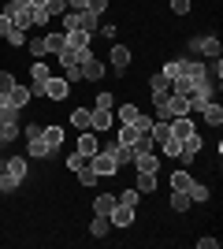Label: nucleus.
<instances>
[{
    "mask_svg": "<svg viewBox=\"0 0 223 249\" xmlns=\"http://www.w3.org/2000/svg\"><path fill=\"white\" fill-rule=\"evenodd\" d=\"M19 108H4L0 112V145H11L15 138H19Z\"/></svg>",
    "mask_w": 223,
    "mask_h": 249,
    "instance_id": "1",
    "label": "nucleus"
},
{
    "mask_svg": "<svg viewBox=\"0 0 223 249\" xmlns=\"http://www.w3.org/2000/svg\"><path fill=\"white\" fill-rule=\"evenodd\" d=\"M89 167H93V171H97V178H112V175H116V171H119L116 156L108 153L104 145H101V149H97L93 156H89Z\"/></svg>",
    "mask_w": 223,
    "mask_h": 249,
    "instance_id": "2",
    "label": "nucleus"
},
{
    "mask_svg": "<svg viewBox=\"0 0 223 249\" xmlns=\"http://www.w3.org/2000/svg\"><path fill=\"white\" fill-rule=\"evenodd\" d=\"M52 78V71H49V63L45 60H34L30 63V89H34V97H41V89H45V82Z\"/></svg>",
    "mask_w": 223,
    "mask_h": 249,
    "instance_id": "3",
    "label": "nucleus"
},
{
    "mask_svg": "<svg viewBox=\"0 0 223 249\" xmlns=\"http://www.w3.org/2000/svg\"><path fill=\"white\" fill-rule=\"evenodd\" d=\"M190 49L197 52V56H205V60H216V56L223 52V45H220V37H193Z\"/></svg>",
    "mask_w": 223,
    "mask_h": 249,
    "instance_id": "4",
    "label": "nucleus"
},
{
    "mask_svg": "<svg viewBox=\"0 0 223 249\" xmlns=\"http://www.w3.org/2000/svg\"><path fill=\"white\" fill-rule=\"evenodd\" d=\"M112 126H116L112 108H93V115H89V130H93V134H101V130H112Z\"/></svg>",
    "mask_w": 223,
    "mask_h": 249,
    "instance_id": "5",
    "label": "nucleus"
},
{
    "mask_svg": "<svg viewBox=\"0 0 223 249\" xmlns=\"http://www.w3.org/2000/svg\"><path fill=\"white\" fill-rule=\"evenodd\" d=\"M149 89H153V101H156V104L168 101V97H171V78L164 71H156L153 78H149Z\"/></svg>",
    "mask_w": 223,
    "mask_h": 249,
    "instance_id": "6",
    "label": "nucleus"
},
{
    "mask_svg": "<svg viewBox=\"0 0 223 249\" xmlns=\"http://www.w3.org/2000/svg\"><path fill=\"white\" fill-rule=\"evenodd\" d=\"M0 171L22 182V178H26V156H4V160H0Z\"/></svg>",
    "mask_w": 223,
    "mask_h": 249,
    "instance_id": "7",
    "label": "nucleus"
},
{
    "mask_svg": "<svg viewBox=\"0 0 223 249\" xmlns=\"http://www.w3.org/2000/svg\"><path fill=\"white\" fill-rule=\"evenodd\" d=\"M108 60H112V71H116V74H127V67H130V49H127V45H112Z\"/></svg>",
    "mask_w": 223,
    "mask_h": 249,
    "instance_id": "8",
    "label": "nucleus"
},
{
    "mask_svg": "<svg viewBox=\"0 0 223 249\" xmlns=\"http://www.w3.org/2000/svg\"><path fill=\"white\" fill-rule=\"evenodd\" d=\"M71 93V86H67V78H49V82H45V89H41V97H49V101H64V97Z\"/></svg>",
    "mask_w": 223,
    "mask_h": 249,
    "instance_id": "9",
    "label": "nucleus"
},
{
    "mask_svg": "<svg viewBox=\"0 0 223 249\" xmlns=\"http://www.w3.org/2000/svg\"><path fill=\"white\" fill-rule=\"evenodd\" d=\"M30 101H34V89H30V86H19V82H15V86L8 89V104H11V108H19V112H22Z\"/></svg>",
    "mask_w": 223,
    "mask_h": 249,
    "instance_id": "10",
    "label": "nucleus"
},
{
    "mask_svg": "<svg viewBox=\"0 0 223 249\" xmlns=\"http://www.w3.org/2000/svg\"><path fill=\"white\" fill-rule=\"evenodd\" d=\"M56 56H60V63H64V67H71V63H86L93 52H89V49H71V45H64Z\"/></svg>",
    "mask_w": 223,
    "mask_h": 249,
    "instance_id": "11",
    "label": "nucleus"
},
{
    "mask_svg": "<svg viewBox=\"0 0 223 249\" xmlns=\"http://www.w3.org/2000/svg\"><path fill=\"white\" fill-rule=\"evenodd\" d=\"M108 219H112V227H130V223H134V208L116 201V208L108 212Z\"/></svg>",
    "mask_w": 223,
    "mask_h": 249,
    "instance_id": "12",
    "label": "nucleus"
},
{
    "mask_svg": "<svg viewBox=\"0 0 223 249\" xmlns=\"http://www.w3.org/2000/svg\"><path fill=\"white\" fill-rule=\"evenodd\" d=\"M64 138H67V134H64V126H56V123H49V126L41 130V142L52 149V153H56V149H64Z\"/></svg>",
    "mask_w": 223,
    "mask_h": 249,
    "instance_id": "13",
    "label": "nucleus"
},
{
    "mask_svg": "<svg viewBox=\"0 0 223 249\" xmlns=\"http://www.w3.org/2000/svg\"><path fill=\"white\" fill-rule=\"evenodd\" d=\"M193 130H197V126H193V119H186V115H175V119H171V138L186 142V138H190Z\"/></svg>",
    "mask_w": 223,
    "mask_h": 249,
    "instance_id": "14",
    "label": "nucleus"
},
{
    "mask_svg": "<svg viewBox=\"0 0 223 249\" xmlns=\"http://www.w3.org/2000/svg\"><path fill=\"white\" fill-rule=\"evenodd\" d=\"M104 74H108V67H104L101 60H97V56H89V60L82 63V78H89V82H101Z\"/></svg>",
    "mask_w": 223,
    "mask_h": 249,
    "instance_id": "15",
    "label": "nucleus"
},
{
    "mask_svg": "<svg viewBox=\"0 0 223 249\" xmlns=\"http://www.w3.org/2000/svg\"><path fill=\"white\" fill-rule=\"evenodd\" d=\"M74 149H78L82 156H93L97 149H101V142H97L93 130H82V134H78V142H74Z\"/></svg>",
    "mask_w": 223,
    "mask_h": 249,
    "instance_id": "16",
    "label": "nucleus"
},
{
    "mask_svg": "<svg viewBox=\"0 0 223 249\" xmlns=\"http://www.w3.org/2000/svg\"><path fill=\"white\" fill-rule=\"evenodd\" d=\"M179 78H190V82L197 86L205 78V63L201 60H182V74H179Z\"/></svg>",
    "mask_w": 223,
    "mask_h": 249,
    "instance_id": "17",
    "label": "nucleus"
},
{
    "mask_svg": "<svg viewBox=\"0 0 223 249\" xmlns=\"http://www.w3.org/2000/svg\"><path fill=\"white\" fill-rule=\"evenodd\" d=\"M138 126H134V123H119V130H116V142H119V145H138Z\"/></svg>",
    "mask_w": 223,
    "mask_h": 249,
    "instance_id": "18",
    "label": "nucleus"
},
{
    "mask_svg": "<svg viewBox=\"0 0 223 249\" xmlns=\"http://www.w3.org/2000/svg\"><path fill=\"white\" fill-rule=\"evenodd\" d=\"M164 104H168L171 119H175V115H190V101H186V97H182V93H171V97H168V101H164Z\"/></svg>",
    "mask_w": 223,
    "mask_h": 249,
    "instance_id": "19",
    "label": "nucleus"
},
{
    "mask_svg": "<svg viewBox=\"0 0 223 249\" xmlns=\"http://www.w3.org/2000/svg\"><path fill=\"white\" fill-rule=\"evenodd\" d=\"M134 190H138V194H156V171H138Z\"/></svg>",
    "mask_w": 223,
    "mask_h": 249,
    "instance_id": "20",
    "label": "nucleus"
},
{
    "mask_svg": "<svg viewBox=\"0 0 223 249\" xmlns=\"http://www.w3.org/2000/svg\"><path fill=\"white\" fill-rule=\"evenodd\" d=\"M108 231H112V219L97 212V216H93V223H89V234H93V238H108Z\"/></svg>",
    "mask_w": 223,
    "mask_h": 249,
    "instance_id": "21",
    "label": "nucleus"
},
{
    "mask_svg": "<svg viewBox=\"0 0 223 249\" xmlns=\"http://www.w3.org/2000/svg\"><path fill=\"white\" fill-rule=\"evenodd\" d=\"M201 115H205V123H208V126H220V123H223V108H220V101L205 104V108H201Z\"/></svg>",
    "mask_w": 223,
    "mask_h": 249,
    "instance_id": "22",
    "label": "nucleus"
},
{
    "mask_svg": "<svg viewBox=\"0 0 223 249\" xmlns=\"http://www.w3.org/2000/svg\"><path fill=\"white\" fill-rule=\"evenodd\" d=\"M138 112H141L138 104H119L112 115H116V123H134V119H138Z\"/></svg>",
    "mask_w": 223,
    "mask_h": 249,
    "instance_id": "23",
    "label": "nucleus"
},
{
    "mask_svg": "<svg viewBox=\"0 0 223 249\" xmlns=\"http://www.w3.org/2000/svg\"><path fill=\"white\" fill-rule=\"evenodd\" d=\"M89 115H93V108H74L71 112V126L74 130H89Z\"/></svg>",
    "mask_w": 223,
    "mask_h": 249,
    "instance_id": "24",
    "label": "nucleus"
},
{
    "mask_svg": "<svg viewBox=\"0 0 223 249\" xmlns=\"http://www.w3.org/2000/svg\"><path fill=\"white\" fill-rule=\"evenodd\" d=\"M186 197H190V205H201V201H208V186L193 178V182H190V190H186Z\"/></svg>",
    "mask_w": 223,
    "mask_h": 249,
    "instance_id": "25",
    "label": "nucleus"
},
{
    "mask_svg": "<svg viewBox=\"0 0 223 249\" xmlns=\"http://www.w3.org/2000/svg\"><path fill=\"white\" fill-rule=\"evenodd\" d=\"M64 37H67V45H71V49H89V37H93V34H86V30H67Z\"/></svg>",
    "mask_w": 223,
    "mask_h": 249,
    "instance_id": "26",
    "label": "nucleus"
},
{
    "mask_svg": "<svg viewBox=\"0 0 223 249\" xmlns=\"http://www.w3.org/2000/svg\"><path fill=\"white\" fill-rule=\"evenodd\" d=\"M64 45H67L64 30H52V34H45V52H52V56H56V52L64 49Z\"/></svg>",
    "mask_w": 223,
    "mask_h": 249,
    "instance_id": "27",
    "label": "nucleus"
},
{
    "mask_svg": "<svg viewBox=\"0 0 223 249\" xmlns=\"http://www.w3.org/2000/svg\"><path fill=\"white\" fill-rule=\"evenodd\" d=\"M11 22H15L19 30H30V26H34V11H30V4H26V8H19V11H15V15H11Z\"/></svg>",
    "mask_w": 223,
    "mask_h": 249,
    "instance_id": "28",
    "label": "nucleus"
},
{
    "mask_svg": "<svg viewBox=\"0 0 223 249\" xmlns=\"http://www.w3.org/2000/svg\"><path fill=\"white\" fill-rule=\"evenodd\" d=\"M116 208V194H97V201H93V212H101V216H108Z\"/></svg>",
    "mask_w": 223,
    "mask_h": 249,
    "instance_id": "29",
    "label": "nucleus"
},
{
    "mask_svg": "<svg viewBox=\"0 0 223 249\" xmlns=\"http://www.w3.org/2000/svg\"><path fill=\"white\" fill-rule=\"evenodd\" d=\"M26 156H30V160H45V156H52V149L37 138V142H30V145H26Z\"/></svg>",
    "mask_w": 223,
    "mask_h": 249,
    "instance_id": "30",
    "label": "nucleus"
},
{
    "mask_svg": "<svg viewBox=\"0 0 223 249\" xmlns=\"http://www.w3.org/2000/svg\"><path fill=\"white\" fill-rule=\"evenodd\" d=\"M74 15H78V30L97 34V15H93V11H74Z\"/></svg>",
    "mask_w": 223,
    "mask_h": 249,
    "instance_id": "31",
    "label": "nucleus"
},
{
    "mask_svg": "<svg viewBox=\"0 0 223 249\" xmlns=\"http://www.w3.org/2000/svg\"><path fill=\"white\" fill-rule=\"evenodd\" d=\"M190 182H193V175H190V171H186V167L171 175V190H182V194H186V190H190Z\"/></svg>",
    "mask_w": 223,
    "mask_h": 249,
    "instance_id": "32",
    "label": "nucleus"
},
{
    "mask_svg": "<svg viewBox=\"0 0 223 249\" xmlns=\"http://www.w3.org/2000/svg\"><path fill=\"white\" fill-rule=\"evenodd\" d=\"M86 164H89V156H82L78 149H71V153H67V167H71V171H82Z\"/></svg>",
    "mask_w": 223,
    "mask_h": 249,
    "instance_id": "33",
    "label": "nucleus"
},
{
    "mask_svg": "<svg viewBox=\"0 0 223 249\" xmlns=\"http://www.w3.org/2000/svg\"><path fill=\"white\" fill-rule=\"evenodd\" d=\"M26 49H30L34 60H45V56H49V52H45V37H30V41H26Z\"/></svg>",
    "mask_w": 223,
    "mask_h": 249,
    "instance_id": "34",
    "label": "nucleus"
},
{
    "mask_svg": "<svg viewBox=\"0 0 223 249\" xmlns=\"http://www.w3.org/2000/svg\"><path fill=\"white\" fill-rule=\"evenodd\" d=\"M45 11H49V19H60L67 11V0H45Z\"/></svg>",
    "mask_w": 223,
    "mask_h": 249,
    "instance_id": "35",
    "label": "nucleus"
},
{
    "mask_svg": "<svg viewBox=\"0 0 223 249\" xmlns=\"http://www.w3.org/2000/svg\"><path fill=\"white\" fill-rule=\"evenodd\" d=\"M171 208H175V212H186V208H190V197H186L182 190H171Z\"/></svg>",
    "mask_w": 223,
    "mask_h": 249,
    "instance_id": "36",
    "label": "nucleus"
},
{
    "mask_svg": "<svg viewBox=\"0 0 223 249\" xmlns=\"http://www.w3.org/2000/svg\"><path fill=\"white\" fill-rule=\"evenodd\" d=\"M116 201H119V205H130V208H138L141 194H138V190H123V194H116Z\"/></svg>",
    "mask_w": 223,
    "mask_h": 249,
    "instance_id": "37",
    "label": "nucleus"
},
{
    "mask_svg": "<svg viewBox=\"0 0 223 249\" xmlns=\"http://www.w3.org/2000/svg\"><path fill=\"white\" fill-rule=\"evenodd\" d=\"M74 175H78V182H82V186H97V171L89 164L82 167V171H74Z\"/></svg>",
    "mask_w": 223,
    "mask_h": 249,
    "instance_id": "38",
    "label": "nucleus"
},
{
    "mask_svg": "<svg viewBox=\"0 0 223 249\" xmlns=\"http://www.w3.org/2000/svg\"><path fill=\"white\" fill-rule=\"evenodd\" d=\"M64 78H67V86L82 82V63H71V67H64Z\"/></svg>",
    "mask_w": 223,
    "mask_h": 249,
    "instance_id": "39",
    "label": "nucleus"
},
{
    "mask_svg": "<svg viewBox=\"0 0 223 249\" xmlns=\"http://www.w3.org/2000/svg\"><path fill=\"white\" fill-rule=\"evenodd\" d=\"M160 71L168 74V78H179V74H182V60H168L164 67H160Z\"/></svg>",
    "mask_w": 223,
    "mask_h": 249,
    "instance_id": "40",
    "label": "nucleus"
},
{
    "mask_svg": "<svg viewBox=\"0 0 223 249\" xmlns=\"http://www.w3.org/2000/svg\"><path fill=\"white\" fill-rule=\"evenodd\" d=\"M160 149H164V156H179V153H182V142H179V138H168Z\"/></svg>",
    "mask_w": 223,
    "mask_h": 249,
    "instance_id": "41",
    "label": "nucleus"
},
{
    "mask_svg": "<svg viewBox=\"0 0 223 249\" xmlns=\"http://www.w3.org/2000/svg\"><path fill=\"white\" fill-rule=\"evenodd\" d=\"M11 190H19V178H11L0 171V194H11Z\"/></svg>",
    "mask_w": 223,
    "mask_h": 249,
    "instance_id": "42",
    "label": "nucleus"
},
{
    "mask_svg": "<svg viewBox=\"0 0 223 249\" xmlns=\"http://www.w3.org/2000/svg\"><path fill=\"white\" fill-rule=\"evenodd\" d=\"M41 130H45V123H26V130H22V134H26V142H37V138H41Z\"/></svg>",
    "mask_w": 223,
    "mask_h": 249,
    "instance_id": "43",
    "label": "nucleus"
},
{
    "mask_svg": "<svg viewBox=\"0 0 223 249\" xmlns=\"http://www.w3.org/2000/svg\"><path fill=\"white\" fill-rule=\"evenodd\" d=\"M4 37H8V45H26V34H22L19 26H11V30L4 34Z\"/></svg>",
    "mask_w": 223,
    "mask_h": 249,
    "instance_id": "44",
    "label": "nucleus"
},
{
    "mask_svg": "<svg viewBox=\"0 0 223 249\" xmlns=\"http://www.w3.org/2000/svg\"><path fill=\"white\" fill-rule=\"evenodd\" d=\"M30 11H34V26H49V22H52L45 8H30Z\"/></svg>",
    "mask_w": 223,
    "mask_h": 249,
    "instance_id": "45",
    "label": "nucleus"
},
{
    "mask_svg": "<svg viewBox=\"0 0 223 249\" xmlns=\"http://www.w3.org/2000/svg\"><path fill=\"white\" fill-rule=\"evenodd\" d=\"M11 86H15V74H11V71H0V93H8Z\"/></svg>",
    "mask_w": 223,
    "mask_h": 249,
    "instance_id": "46",
    "label": "nucleus"
},
{
    "mask_svg": "<svg viewBox=\"0 0 223 249\" xmlns=\"http://www.w3.org/2000/svg\"><path fill=\"white\" fill-rule=\"evenodd\" d=\"M134 126H138V134H149V126H153V119L138 112V119H134Z\"/></svg>",
    "mask_w": 223,
    "mask_h": 249,
    "instance_id": "47",
    "label": "nucleus"
},
{
    "mask_svg": "<svg viewBox=\"0 0 223 249\" xmlns=\"http://www.w3.org/2000/svg\"><path fill=\"white\" fill-rule=\"evenodd\" d=\"M171 11L175 15H190V0H171Z\"/></svg>",
    "mask_w": 223,
    "mask_h": 249,
    "instance_id": "48",
    "label": "nucleus"
},
{
    "mask_svg": "<svg viewBox=\"0 0 223 249\" xmlns=\"http://www.w3.org/2000/svg\"><path fill=\"white\" fill-rule=\"evenodd\" d=\"M156 123H171V112H168V104H164V101L156 104Z\"/></svg>",
    "mask_w": 223,
    "mask_h": 249,
    "instance_id": "49",
    "label": "nucleus"
},
{
    "mask_svg": "<svg viewBox=\"0 0 223 249\" xmlns=\"http://www.w3.org/2000/svg\"><path fill=\"white\" fill-rule=\"evenodd\" d=\"M86 11H93V15H101V11H108V0H89V4H86Z\"/></svg>",
    "mask_w": 223,
    "mask_h": 249,
    "instance_id": "50",
    "label": "nucleus"
},
{
    "mask_svg": "<svg viewBox=\"0 0 223 249\" xmlns=\"http://www.w3.org/2000/svg\"><path fill=\"white\" fill-rule=\"evenodd\" d=\"M97 108H116V101H112V93H97Z\"/></svg>",
    "mask_w": 223,
    "mask_h": 249,
    "instance_id": "51",
    "label": "nucleus"
},
{
    "mask_svg": "<svg viewBox=\"0 0 223 249\" xmlns=\"http://www.w3.org/2000/svg\"><path fill=\"white\" fill-rule=\"evenodd\" d=\"M11 26H15V22H11V15H8V11H4V15H0V37H4V34H8Z\"/></svg>",
    "mask_w": 223,
    "mask_h": 249,
    "instance_id": "52",
    "label": "nucleus"
},
{
    "mask_svg": "<svg viewBox=\"0 0 223 249\" xmlns=\"http://www.w3.org/2000/svg\"><path fill=\"white\" fill-rule=\"evenodd\" d=\"M4 4H8V15H15V11H19V8H26L30 0H4Z\"/></svg>",
    "mask_w": 223,
    "mask_h": 249,
    "instance_id": "53",
    "label": "nucleus"
},
{
    "mask_svg": "<svg viewBox=\"0 0 223 249\" xmlns=\"http://www.w3.org/2000/svg\"><path fill=\"white\" fill-rule=\"evenodd\" d=\"M86 4L89 0H67V11H86Z\"/></svg>",
    "mask_w": 223,
    "mask_h": 249,
    "instance_id": "54",
    "label": "nucleus"
},
{
    "mask_svg": "<svg viewBox=\"0 0 223 249\" xmlns=\"http://www.w3.org/2000/svg\"><path fill=\"white\" fill-rule=\"evenodd\" d=\"M197 246H201V249H216V246H220V238H197Z\"/></svg>",
    "mask_w": 223,
    "mask_h": 249,
    "instance_id": "55",
    "label": "nucleus"
},
{
    "mask_svg": "<svg viewBox=\"0 0 223 249\" xmlns=\"http://www.w3.org/2000/svg\"><path fill=\"white\" fill-rule=\"evenodd\" d=\"M116 30H119V26H112V22H108V26H101V37H108V41H112V37H116Z\"/></svg>",
    "mask_w": 223,
    "mask_h": 249,
    "instance_id": "56",
    "label": "nucleus"
},
{
    "mask_svg": "<svg viewBox=\"0 0 223 249\" xmlns=\"http://www.w3.org/2000/svg\"><path fill=\"white\" fill-rule=\"evenodd\" d=\"M4 108H11V104H8V93H0V112H4Z\"/></svg>",
    "mask_w": 223,
    "mask_h": 249,
    "instance_id": "57",
    "label": "nucleus"
},
{
    "mask_svg": "<svg viewBox=\"0 0 223 249\" xmlns=\"http://www.w3.org/2000/svg\"><path fill=\"white\" fill-rule=\"evenodd\" d=\"M30 8H45V0H30Z\"/></svg>",
    "mask_w": 223,
    "mask_h": 249,
    "instance_id": "58",
    "label": "nucleus"
}]
</instances>
